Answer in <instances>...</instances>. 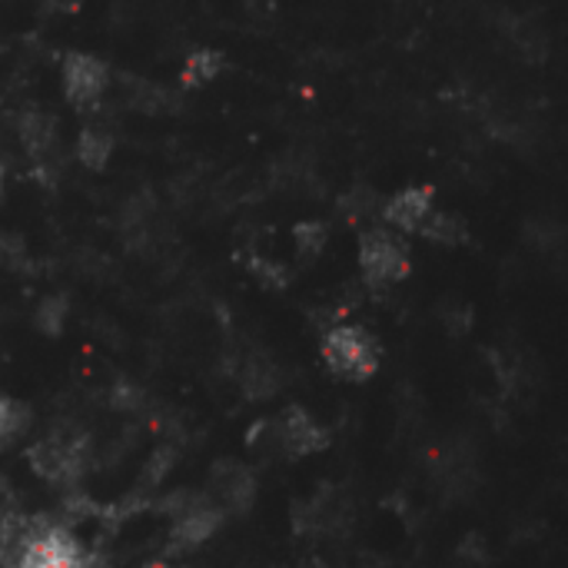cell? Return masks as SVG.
I'll return each instance as SVG.
<instances>
[{
	"label": "cell",
	"instance_id": "6da1fadb",
	"mask_svg": "<svg viewBox=\"0 0 568 568\" xmlns=\"http://www.w3.org/2000/svg\"><path fill=\"white\" fill-rule=\"evenodd\" d=\"M320 349H323L326 366L343 379L363 383L379 369V346L363 326H353V323L329 326Z\"/></svg>",
	"mask_w": 568,
	"mask_h": 568
},
{
	"label": "cell",
	"instance_id": "7a4b0ae2",
	"mask_svg": "<svg viewBox=\"0 0 568 568\" xmlns=\"http://www.w3.org/2000/svg\"><path fill=\"white\" fill-rule=\"evenodd\" d=\"M359 273L373 290L396 286L409 276V250L389 230H366L359 240Z\"/></svg>",
	"mask_w": 568,
	"mask_h": 568
},
{
	"label": "cell",
	"instance_id": "3957f363",
	"mask_svg": "<svg viewBox=\"0 0 568 568\" xmlns=\"http://www.w3.org/2000/svg\"><path fill=\"white\" fill-rule=\"evenodd\" d=\"M110 90V70L93 53H70L63 60V93L77 110H90Z\"/></svg>",
	"mask_w": 568,
	"mask_h": 568
},
{
	"label": "cell",
	"instance_id": "277c9868",
	"mask_svg": "<svg viewBox=\"0 0 568 568\" xmlns=\"http://www.w3.org/2000/svg\"><path fill=\"white\" fill-rule=\"evenodd\" d=\"M17 568H87L80 542L63 529H43L30 536L17 556Z\"/></svg>",
	"mask_w": 568,
	"mask_h": 568
},
{
	"label": "cell",
	"instance_id": "5b68a950",
	"mask_svg": "<svg viewBox=\"0 0 568 568\" xmlns=\"http://www.w3.org/2000/svg\"><path fill=\"white\" fill-rule=\"evenodd\" d=\"M436 210L439 206L429 186H406L383 203V220L399 233H423Z\"/></svg>",
	"mask_w": 568,
	"mask_h": 568
},
{
	"label": "cell",
	"instance_id": "8992f818",
	"mask_svg": "<svg viewBox=\"0 0 568 568\" xmlns=\"http://www.w3.org/2000/svg\"><path fill=\"white\" fill-rule=\"evenodd\" d=\"M17 140H20L23 153L37 166H43V163H50V156L57 150V120L43 106H27L17 113Z\"/></svg>",
	"mask_w": 568,
	"mask_h": 568
},
{
	"label": "cell",
	"instance_id": "52a82bcc",
	"mask_svg": "<svg viewBox=\"0 0 568 568\" xmlns=\"http://www.w3.org/2000/svg\"><path fill=\"white\" fill-rule=\"evenodd\" d=\"M30 463H33V473H40L50 483L73 479L83 469L80 449L73 443H67V439H43L40 446L30 449Z\"/></svg>",
	"mask_w": 568,
	"mask_h": 568
},
{
	"label": "cell",
	"instance_id": "ba28073f",
	"mask_svg": "<svg viewBox=\"0 0 568 568\" xmlns=\"http://www.w3.org/2000/svg\"><path fill=\"white\" fill-rule=\"evenodd\" d=\"M326 433L323 426L306 413V409H286V416L280 419V446L293 456H313L320 449H326Z\"/></svg>",
	"mask_w": 568,
	"mask_h": 568
},
{
	"label": "cell",
	"instance_id": "9c48e42d",
	"mask_svg": "<svg viewBox=\"0 0 568 568\" xmlns=\"http://www.w3.org/2000/svg\"><path fill=\"white\" fill-rule=\"evenodd\" d=\"M220 513L216 509H190L186 516H180L176 519V526H173V542H176V549H196V546H203L206 539H213L216 536V529H220Z\"/></svg>",
	"mask_w": 568,
	"mask_h": 568
},
{
	"label": "cell",
	"instance_id": "30bf717a",
	"mask_svg": "<svg viewBox=\"0 0 568 568\" xmlns=\"http://www.w3.org/2000/svg\"><path fill=\"white\" fill-rule=\"evenodd\" d=\"M113 133L103 130V126H83L77 143H73V153L77 160L87 166V170H103L113 156Z\"/></svg>",
	"mask_w": 568,
	"mask_h": 568
},
{
	"label": "cell",
	"instance_id": "8fae6325",
	"mask_svg": "<svg viewBox=\"0 0 568 568\" xmlns=\"http://www.w3.org/2000/svg\"><path fill=\"white\" fill-rule=\"evenodd\" d=\"M220 70H223V53L220 50H210V47L193 50L186 57V63H183V83L186 87H203V83L216 80Z\"/></svg>",
	"mask_w": 568,
	"mask_h": 568
},
{
	"label": "cell",
	"instance_id": "7c38bea8",
	"mask_svg": "<svg viewBox=\"0 0 568 568\" xmlns=\"http://www.w3.org/2000/svg\"><path fill=\"white\" fill-rule=\"evenodd\" d=\"M27 419H30V416H27V409H23L17 399L0 396V443L20 436V433L27 429Z\"/></svg>",
	"mask_w": 568,
	"mask_h": 568
},
{
	"label": "cell",
	"instance_id": "4fadbf2b",
	"mask_svg": "<svg viewBox=\"0 0 568 568\" xmlns=\"http://www.w3.org/2000/svg\"><path fill=\"white\" fill-rule=\"evenodd\" d=\"M296 240H300V250L303 253L316 256L326 246V240H329V226L320 223V220H306L303 226H296Z\"/></svg>",
	"mask_w": 568,
	"mask_h": 568
},
{
	"label": "cell",
	"instance_id": "5bb4252c",
	"mask_svg": "<svg viewBox=\"0 0 568 568\" xmlns=\"http://www.w3.org/2000/svg\"><path fill=\"white\" fill-rule=\"evenodd\" d=\"M63 316H67V303L63 300H43L40 310H37V323L47 329V333H57L63 326Z\"/></svg>",
	"mask_w": 568,
	"mask_h": 568
},
{
	"label": "cell",
	"instance_id": "9a60e30c",
	"mask_svg": "<svg viewBox=\"0 0 568 568\" xmlns=\"http://www.w3.org/2000/svg\"><path fill=\"white\" fill-rule=\"evenodd\" d=\"M10 539H13V519L10 516H0V556L10 546Z\"/></svg>",
	"mask_w": 568,
	"mask_h": 568
},
{
	"label": "cell",
	"instance_id": "2e32d148",
	"mask_svg": "<svg viewBox=\"0 0 568 568\" xmlns=\"http://www.w3.org/2000/svg\"><path fill=\"white\" fill-rule=\"evenodd\" d=\"M0 180H3V166H0Z\"/></svg>",
	"mask_w": 568,
	"mask_h": 568
}]
</instances>
